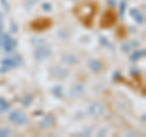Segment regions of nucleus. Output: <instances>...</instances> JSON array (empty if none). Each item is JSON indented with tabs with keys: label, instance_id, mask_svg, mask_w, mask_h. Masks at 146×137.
I'll return each instance as SVG.
<instances>
[{
	"label": "nucleus",
	"instance_id": "1",
	"mask_svg": "<svg viewBox=\"0 0 146 137\" xmlns=\"http://www.w3.org/2000/svg\"><path fill=\"white\" fill-rule=\"evenodd\" d=\"M9 119H10V121L13 122V124L16 125H23L27 122V118L26 115L22 111L20 110H13L10 113V115H9Z\"/></svg>",
	"mask_w": 146,
	"mask_h": 137
},
{
	"label": "nucleus",
	"instance_id": "2",
	"mask_svg": "<svg viewBox=\"0 0 146 137\" xmlns=\"http://www.w3.org/2000/svg\"><path fill=\"white\" fill-rule=\"evenodd\" d=\"M115 21H116L115 13L108 10V11L105 12L104 19L101 20V26H102V27H110V26H112L113 24H115Z\"/></svg>",
	"mask_w": 146,
	"mask_h": 137
},
{
	"label": "nucleus",
	"instance_id": "3",
	"mask_svg": "<svg viewBox=\"0 0 146 137\" xmlns=\"http://www.w3.org/2000/svg\"><path fill=\"white\" fill-rule=\"evenodd\" d=\"M50 54H51V52H50V49L48 47H39L35 49L34 52V56L36 60H44V59H46Z\"/></svg>",
	"mask_w": 146,
	"mask_h": 137
},
{
	"label": "nucleus",
	"instance_id": "4",
	"mask_svg": "<svg viewBox=\"0 0 146 137\" xmlns=\"http://www.w3.org/2000/svg\"><path fill=\"white\" fill-rule=\"evenodd\" d=\"M3 47L5 49V52H11V50L16 47V40L11 38L9 34H5L3 37Z\"/></svg>",
	"mask_w": 146,
	"mask_h": 137
},
{
	"label": "nucleus",
	"instance_id": "5",
	"mask_svg": "<svg viewBox=\"0 0 146 137\" xmlns=\"http://www.w3.org/2000/svg\"><path fill=\"white\" fill-rule=\"evenodd\" d=\"M51 25V21L48 20V19H39V20H36L35 22H33L32 24V26H33V30H46L48 27Z\"/></svg>",
	"mask_w": 146,
	"mask_h": 137
},
{
	"label": "nucleus",
	"instance_id": "6",
	"mask_svg": "<svg viewBox=\"0 0 146 137\" xmlns=\"http://www.w3.org/2000/svg\"><path fill=\"white\" fill-rule=\"evenodd\" d=\"M89 113L93 116H99V115H101V114L104 113V107L101 105V104H99V103H94V104H91V105L89 107Z\"/></svg>",
	"mask_w": 146,
	"mask_h": 137
},
{
	"label": "nucleus",
	"instance_id": "7",
	"mask_svg": "<svg viewBox=\"0 0 146 137\" xmlns=\"http://www.w3.org/2000/svg\"><path fill=\"white\" fill-rule=\"evenodd\" d=\"M52 122H54V116L52 115H48V116H45L44 118V120L42 121V127H50L52 125Z\"/></svg>",
	"mask_w": 146,
	"mask_h": 137
},
{
	"label": "nucleus",
	"instance_id": "8",
	"mask_svg": "<svg viewBox=\"0 0 146 137\" xmlns=\"http://www.w3.org/2000/svg\"><path fill=\"white\" fill-rule=\"evenodd\" d=\"M1 62H3V65L5 67H15L17 65L13 58H7V59H5V60H3Z\"/></svg>",
	"mask_w": 146,
	"mask_h": 137
},
{
	"label": "nucleus",
	"instance_id": "9",
	"mask_svg": "<svg viewBox=\"0 0 146 137\" xmlns=\"http://www.w3.org/2000/svg\"><path fill=\"white\" fill-rule=\"evenodd\" d=\"M130 15H133V16L135 17V21H136V22H139V24H141V22L144 21L143 15H140V13L136 11V10H131V11H130Z\"/></svg>",
	"mask_w": 146,
	"mask_h": 137
},
{
	"label": "nucleus",
	"instance_id": "10",
	"mask_svg": "<svg viewBox=\"0 0 146 137\" xmlns=\"http://www.w3.org/2000/svg\"><path fill=\"white\" fill-rule=\"evenodd\" d=\"M90 68L91 70H94V71H100L101 70V65H100V62L96 61V60H93V61H90Z\"/></svg>",
	"mask_w": 146,
	"mask_h": 137
},
{
	"label": "nucleus",
	"instance_id": "11",
	"mask_svg": "<svg viewBox=\"0 0 146 137\" xmlns=\"http://www.w3.org/2000/svg\"><path fill=\"white\" fill-rule=\"evenodd\" d=\"M144 55H145V50H139V52H136L131 55V60H138V59H140Z\"/></svg>",
	"mask_w": 146,
	"mask_h": 137
},
{
	"label": "nucleus",
	"instance_id": "12",
	"mask_svg": "<svg viewBox=\"0 0 146 137\" xmlns=\"http://www.w3.org/2000/svg\"><path fill=\"white\" fill-rule=\"evenodd\" d=\"M7 108H9V104L4 99H0V110H5Z\"/></svg>",
	"mask_w": 146,
	"mask_h": 137
},
{
	"label": "nucleus",
	"instance_id": "13",
	"mask_svg": "<svg viewBox=\"0 0 146 137\" xmlns=\"http://www.w3.org/2000/svg\"><path fill=\"white\" fill-rule=\"evenodd\" d=\"M9 134H10V131H9L7 129H3V130H0V137H3V136H7Z\"/></svg>",
	"mask_w": 146,
	"mask_h": 137
},
{
	"label": "nucleus",
	"instance_id": "14",
	"mask_svg": "<svg viewBox=\"0 0 146 137\" xmlns=\"http://www.w3.org/2000/svg\"><path fill=\"white\" fill-rule=\"evenodd\" d=\"M3 28H4V24H3V16H1V13H0V37H1V34H3Z\"/></svg>",
	"mask_w": 146,
	"mask_h": 137
},
{
	"label": "nucleus",
	"instance_id": "15",
	"mask_svg": "<svg viewBox=\"0 0 146 137\" xmlns=\"http://www.w3.org/2000/svg\"><path fill=\"white\" fill-rule=\"evenodd\" d=\"M124 5H125V3L121 4V13H122V16H123V13H124Z\"/></svg>",
	"mask_w": 146,
	"mask_h": 137
},
{
	"label": "nucleus",
	"instance_id": "16",
	"mask_svg": "<svg viewBox=\"0 0 146 137\" xmlns=\"http://www.w3.org/2000/svg\"><path fill=\"white\" fill-rule=\"evenodd\" d=\"M43 7H45V10H46V11L51 10V9H50V5H48V4H46V5H43Z\"/></svg>",
	"mask_w": 146,
	"mask_h": 137
}]
</instances>
